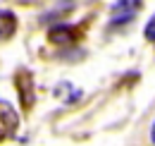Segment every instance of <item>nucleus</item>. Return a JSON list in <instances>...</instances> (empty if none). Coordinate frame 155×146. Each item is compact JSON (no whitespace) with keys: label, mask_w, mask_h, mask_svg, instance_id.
<instances>
[{"label":"nucleus","mask_w":155,"mask_h":146,"mask_svg":"<svg viewBox=\"0 0 155 146\" xmlns=\"http://www.w3.org/2000/svg\"><path fill=\"white\" fill-rule=\"evenodd\" d=\"M17 34V15L12 10H0V43L10 41Z\"/></svg>","instance_id":"nucleus-4"},{"label":"nucleus","mask_w":155,"mask_h":146,"mask_svg":"<svg viewBox=\"0 0 155 146\" xmlns=\"http://www.w3.org/2000/svg\"><path fill=\"white\" fill-rule=\"evenodd\" d=\"M19 129V115L7 101H0V144L12 139Z\"/></svg>","instance_id":"nucleus-1"},{"label":"nucleus","mask_w":155,"mask_h":146,"mask_svg":"<svg viewBox=\"0 0 155 146\" xmlns=\"http://www.w3.org/2000/svg\"><path fill=\"white\" fill-rule=\"evenodd\" d=\"M150 139L155 141V122H153V127H150Z\"/></svg>","instance_id":"nucleus-6"},{"label":"nucleus","mask_w":155,"mask_h":146,"mask_svg":"<svg viewBox=\"0 0 155 146\" xmlns=\"http://www.w3.org/2000/svg\"><path fill=\"white\" fill-rule=\"evenodd\" d=\"M143 34H146V38H148V41H155V15L150 17V22L146 24V31H143Z\"/></svg>","instance_id":"nucleus-5"},{"label":"nucleus","mask_w":155,"mask_h":146,"mask_svg":"<svg viewBox=\"0 0 155 146\" xmlns=\"http://www.w3.org/2000/svg\"><path fill=\"white\" fill-rule=\"evenodd\" d=\"M17 93L24 101V108L29 110L36 101V93H34V79H31V72L29 70H19L17 72Z\"/></svg>","instance_id":"nucleus-2"},{"label":"nucleus","mask_w":155,"mask_h":146,"mask_svg":"<svg viewBox=\"0 0 155 146\" xmlns=\"http://www.w3.org/2000/svg\"><path fill=\"white\" fill-rule=\"evenodd\" d=\"M48 41L55 43V46H69V43L77 41V31L72 26H67V24H58V26H53L48 31Z\"/></svg>","instance_id":"nucleus-3"}]
</instances>
